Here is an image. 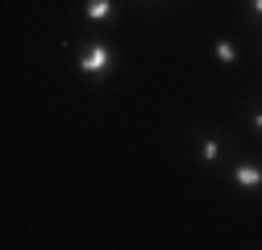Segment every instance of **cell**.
<instances>
[{"label": "cell", "instance_id": "cell-8", "mask_svg": "<svg viewBox=\"0 0 262 250\" xmlns=\"http://www.w3.org/2000/svg\"><path fill=\"white\" fill-rule=\"evenodd\" d=\"M129 9H138V13H171L175 9V0H129Z\"/></svg>", "mask_w": 262, "mask_h": 250}, {"label": "cell", "instance_id": "cell-4", "mask_svg": "<svg viewBox=\"0 0 262 250\" xmlns=\"http://www.w3.org/2000/svg\"><path fill=\"white\" fill-rule=\"evenodd\" d=\"M121 9H125V0H83L79 17H83V25L92 29V34H100V29L121 21Z\"/></svg>", "mask_w": 262, "mask_h": 250}, {"label": "cell", "instance_id": "cell-9", "mask_svg": "<svg viewBox=\"0 0 262 250\" xmlns=\"http://www.w3.org/2000/svg\"><path fill=\"white\" fill-rule=\"evenodd\" d=\"M258 62H262V38H258Z\"/></svg>", "mask_w": 262, "mask_h": 250}, {"label": "cell", "instance_id": "cell-6", "mask_svg": "<svg viewBox=\"0 0 262 250\" xmlns=\"http://www.w3.org/2000/svg\"><path fill=\"white\" fill-rule=\"evenodd\" d=\"M212 62H216V67H225V71H237L242 62H246L242 42L229 38V34H216V38H212Z\"/></svg>", "mask_w": 262, "mask_h": 250}, {"label": "cell", "instance_id": "cell-7", "mask_svg": "<svg viewBox=\"0 0 262 250\" xmlns=\"http://www.w3.org/2000/svg\"><path fill=\"white\" fill-rule=\"evenodd\" d=\"M237 21L246 34L262 38V0H237Z\"/></svg>", "mask_w": 262, "mask_h": 250}, {"label": "cell", "instance_id": "cell-1", "mask_svg": "<svg viewBox=\"0 0 262 250\" xmlns=\"http://www.w3.org/2000/svg\"><path fill=\"white\" fill-rule=\"evenodd\" d=\"M183 142H187V159L195 171L204 175H221L225 163L237 154V138L225 121H195L183 130Z\"/></svg>", "mask_w": 262, "mask_h": 250}, {"label": "cell", "instance_id": "cell-5", "mask_svg": "<svg viewBox=\"0 0 262 250\" xmlns=\"http://www.w3.org/2000/svg\"><path fill=\"white\" fill-rule=\"evenodd\" d=\"M237 121H242L246 138L262 150V92H242L237 96Z\"/></svg>", "mask_w": 262, "mask_h": 250}, {"label": "cell", "instance_id": "cell-3", "mask_svg": "<svg viewBox=\"0 0 262 250\" xmlns=\"http://www.w3.org/2000/svg\"><path fill=\"white\" fill-rule=\"evenodd\" d=\"M221 179H225L229 187H237V192L262 196V159H258V154H250V150H237L233 159L225 163Z\"/></svg>", "mask_w": 262, "mask_h": 250}, {"label": "cell", "instance_id": "cell-2", "mask_svg": "<svg viewBox=\"0 0 262 250\" xmlns=\"http://www.w3.org/2000/svg\"><path fill=\"white\" fill-rule=\"evenodd\" d=\"M71 62H75V71H79L92 88H100V84H108V75L117 71L121 50H117V42L104 38V34H88V38H71Z\"/></svg>", "mask_w": 262, "mask_h": 250}]
</instances>
